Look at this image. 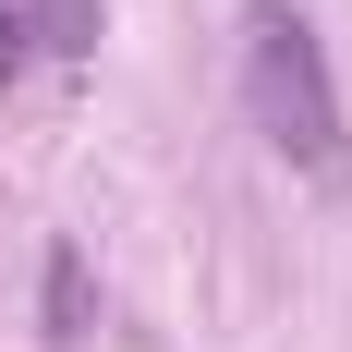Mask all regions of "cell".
<instances>
[{
    "label": "cell",
    "mask_w": 352,
    "mask_h": 352,
    "mask_svg": "<svg viewBox=\"0 0 352 352\" xmlns=\"http://www.w3.org/2000/svg\"><path fill=\"white\" fill-rule=\"evenodd\" d=\"M243 109L255 134L280 146L316 195H352V122H340V85H328V49L292 0H255L243 12Z\"/></svg>",
    "instance_id": "cell-1"
},
{
    "label": "cell",
    "mask_w": 352,
    "mask_h": 352,
    "mask_svg": "<svg viewBox=\"0 0 352 352\" xmlns=\"http://www.w3.org/2000/svg\"><path fill=\"white\" fill-rule=\"evenodd\" d=\"M36 316H49V340H85V328H98V267H85V243H49V267H36Z\"/></svg>",
    "instance_id": "cell-2"
},
{
    "label": "cell",
    "mask_w": 352,
    "mask_h": 352,
    "mask_svg": "<svg viewBox=\"0 0 352 352\" xmlns=\"http://www.w3.org/2000/svg\"><path fill=\"white\" fill-rule=\"evenodd\" d=\"M25 25L49 36V49H61V61H85V49H98V0H36Z\"/></svg>",
    "instance_id": "cell-3"
},
{
    "label": "cell",
    "mask_w": 352,
    "mask_h": 352,
    "mask_svg": "<svg viewBox=\"0 0 352 352\" xmlns=\"http://www.w3.org/2000/svg\"><path fill=\"white\" fill-rule=\"evenodd\" d=\"M12 49H25V25H12V12H0V73H12Z\"/></svg>",
    "instance_id": "cell-4"
}]
</instances>
